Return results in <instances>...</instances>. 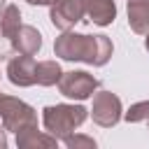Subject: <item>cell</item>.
I'll list each match as a JSON object with an SVG mask.
<instances>
[{
  "instance_id": "cell-1",
  "label": "cell",
  "mask_w": 149,
  "mask_h": 149,
  "mask_svg": "<svg viewBox=\"0 0 149 149\" xmlns=\"http://www.w3.org/2000/svg\"><path fill=\"white\" fill-rule=\"evenodd\" d=\"M112 40L107 35H81L72 30H63L54 42V54L63 61H81L86 65L102 68L112 58Z\"/></svg>"
},
{
  "instance_id": "cell-2",
  "label": "cell",
  "mask_w": 149,
  "mask_h": 149,
  "mask_svg": "<svg viewBox=\"0 0 149 149\" xmlns=\"http://www.w3.org/2000/svg\"><path fill=\"white\" fill-rule=\"evenodd\" d=\"M88 116V109L84 105H49L42 109V123L47 133L63 140L74 128H79Z\"/></svg>"
},
{
  "instance_id": "cell-3",
  "label": "cell",
  "mask_w": 149,
  "mask_h": 149,
  "mask_svg": "<svg viewBox=\"0 0 149 149\" xmlns=\"http://www.w3.org/2000/svg\"><path fill=\"white\" fill-rule=\"evenodd\" d=\"M0 126L16 135L23 128L37 126V112L28 102H23L14 95L0 93Z\"/></svg>"
},
{
  "instance_id": "cell-4",
  "label": "cell",
  "mask_w": 149,
  "mask_h": 149,
  "mask_svg": "<svg viewBox=\"0 0 149 149\" xmlns=\"http://www.w3.org/2000/svg\"><path fill=\"white\" fill-rule=\"evenodd\" d=\"M98 86H100V81H98L93 74H88L86 70L63 72V77H61V81H58L61 95L72 98V100H79V102L86 100V98H91V95L98 91Z\"/></svg>"
},
{
  "instance_id": "cell-5",
  "label": "cell",
  "mask_w": 149,
  "mask_h": 149,
  "mask_svg": "<svg viewBox=\"0 0 149 149\" xmlns=\"http://www.w3.org/2000/svg\"><path fill=\"white\" fill-rule=\"evenodd\" d=\"M121 116H123V107H121L119 95H114L112 91H98L93 95V105H91L93 123L102 128H112L121 121Z\"/></svg>"
},
{
  "instance_id": "cell-6",
  "label": "cell",
  "mask_w": 149,
  "mask_h": 149,
  "mask_svg": "<svg viewBox=\"0 0 149 149\" xmlns=\"http://www.w3.org/2000/svg\"><path fill=\"white\" fill-rule=\"evenodd\" d=\"M86 16V0H58L49 9V19L58 30H72L74 23L84 21Z\"/></svg>"
},
{
  "instance_id": "cell-7",
  "label": "cell",
  "mask_w": 149,
  "mask_h": 149,
  "mask_svg": "<svg viewBox=\"0 0 149 149\" xmlns=\"http://www.w3.org/2000/svg\"><path fill=\"white\" fill-rule=\"evenodd\" d=\"M7 79L19 88H28V86L37 84V63L33 61V56H26V54L9 56V61H7Z\"/></svg>"
},
{
  "instance_id": "cell-8",
  "label": "cell",
  "mask_w": 149,
  "mask_h": 149,
  "mask_svg": "<svg viewBox=\"0 0 149 149\" xmlns=\"http://www.w3.org/2000/svg\"><path fill=\"white\" fill-rule=\"evenodd\" d=\"M16 147L19 149H37V147L54 149V147H58V137H54L47 130L40 133L37 126H33V128H23V130L16 133Z\"/></svg>"
},
{
  "instance_id": "cell-9",
  "label": "cell",
  "mask_w": 149,
  "mask_h": 149,
  "mask_svg": "<svg viewBox=\"0 0 149 149\" xmlns=\"http://www.w3.org/2000/svg\"><path fill=\"white\" fill-rule=\"evenodd\" d=\"M86 16L95 26L105 28L116 19V5L114 0H86Z\"/></svg>"
},
{
  "instance_id": "cell-10",
  "label": "cell",
  "mask_w": 149,
  "mask_h": 149,
  "mask_svg": "<svg viewBox=\"0 0 149 149\" xmlns=\"http://www.w3.org/2000/svg\"><path fill=\"white\" fill-rule=\"evenodd\" d=\"M128 26L137 35H149V0H128Z\"/></svg>"
},
{
  "instance_id": "cell-11",
  "label": "cell",
  "mask_w": 149,
  "mask_h": 149,
  "mask_svg": "<svg viewBox=\"0 0 149 149\" xmlns=\"http://www.w3.org/2000/svg\"><path fill=\"white\" fill-rule=\"evenodd\" d=\"M14 49L26 56H35L42 49V35L35 26H21L14 37Z\"/></svg>"
},
{
  "instance_id": "cell-12",
  "label": "cell",
  "mask_w": 149,
  "mask_h": 149,
  "mask_svg": "<svg viewBox=\"0 0 149 149\" xmlns=\"http://www.w3.org/2000/svg\"><path fill=\"white\" fill-rule=\"evenodd\" d=\"M63 77V68L58 61H40L37 63V84L40 86H56Z\"/></svg>"
},
{
  "instance_id": "cell-13",
  "label": "cell",
  "mask_w": 149,
  "mask_h": 149,
  "mask_svg": "<svg viewBox=\"0 0 149 149\" xmlns=\"http://www.w3.org/2000/svg\"><path fill=\"white\" fill-rule=\"evenodd\" d=\"M21 26H23V23H21V12H19V7H16V5H7L5 12L0 14V28H2V33L12 40V44H14V37H16V33H19Z\"/></svg>"
},
{
  "instance_id": "cell-14",
  "label": "cell",
  "mask_w": 149,
  "mask_h": 149,
  "mask_svg": "<svg viewBox=\"0 0 149 149\" xmlns=\"http://www.w3.org/2000/svg\"><path fill=\"white\" fill-rule=\"evenodd\" d=\"M123 119L128 123H140V121H147L149 119V100H140L135 105L128 107V112H123Z\"/></svg>"
},
{
  "instance_id": "cell-15",
  "label": "cell",
  "mask_w": 149,
  "mask_h": 149,
  "mask_svg": "<svg viewBox=\"0 0 149 149\" xmlns=\"http://www.w3.org/2000/svg\"><path fill=\"white\" fill-rule=\"evenodd\" d=\"M63 144L65 147H70V149H77V147H86V149H95V140L93 137H88V135H68V137H63Z\"/></svg>"
},
{
  "instance_id": "cell-16",
  "label": "cell",
  "mask_w": 149,
  "mask_h": 149,
  "mask_svg": "<svg viewBox=\"0 0 149 149\" xmlns=\"http://www.w3.org/2000/svg\"><path fill=\"white\" fill-rule=\"evenodd\" d=\"M12 49H14V44H12V40L2 33V28H0V61H9V56H12Z\"/></svg>"
},
{
  "instance_id": "cell-17",
  "label": "cell",
  "mask_w": 149,
  "mask_h": 149,
  "mask_svg": "<svg viewBox=\"0 0 149 149\" xmlns=\"http://www.w3.org/2000/svg\"><path fill=\"white\" fill-rule=\"evenodd\" d=\"M26 2H28V5H37V7H40V5H49V7H51V5H56L58 0H26Z\"/></svg>"
},
{
  "instance_id": "cell-18",
  "label": "cell",
  "mask_w": 149,
  "mask_h": 149,
  "mask_svg": "<svg viewBox=\"0 0 149 149\" xmlns=\"http://www.w3.org/2000/svg\"><path fill=\"white\" fill-rule=\"evenodd\" d=\"M7 147V130L0 126V149H5Z\"/></svg>"
},
{
  "instance_id": "cell-19",
  "label": "cell",
  "mask_w": 149,
  "mask_h": 149,
  "mask_svg": "<svg viewBox=\"0 0 149 149\" xmlns=\"http://www.w3.org/2000/svg\"><path fill=\"white\" fill-rule=\"evenodd\" d=\"M5 7H7V2H5V0H0V14L5 12Z\"/></svg>"
},
{
  "instance_id": "cell-20",
  "label": "cell",
  "mask_w": 149,
  "mask_h": 149,
  "mask_svg": "<svg viewBox=\"0 0 149 149\" xmlns=\"http://www.w3.org/2000/svg\"><path fill=\"white\" fill-rule=\"evenodd\" d=\"M144 49L149 51V35H147V40H144Z\"/></svg>"
},
{
  "instance_id": "cell-21",
  "label": "cell",
  "mask_w": 149,
  "mask_h": 149,
  "mask_svg": "<svg viewBox=\"0 0 149 149\" xmlns=\"http://www.w3.org/2000/svg\"><path fill=\"white\" fill-rule=\"evenodd\" d=\"M147 121H149V119H147Z\"/></svg>"
}]
</instances>
